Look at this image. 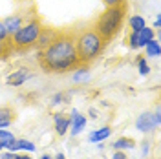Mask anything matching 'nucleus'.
Returning <instances> with one entry per match:
<instances>
[{
  "label": "nucleus",
  "mask_w": 161,
  "mask_h": 159,
  "mask_svg": "<svg viewBox=\"0 0 161 159\" xmlns=\"http://www.w3.org/2000/svg\"><path fill=\"white\" fill-rule=\"evenodd\" d=\"M37 62L46 73H66L79 66L73 30L59 31L57 37L42 50H37Z\"/></svg>",
  "instance_id": "nucleus-1"
},
{
  "label": "nucleus",
  "mask_w": 161,
  "mask_h": 159,
  "mask_svg": "<svg viewBox=\"0 0 161 159\" xmlns=\"http://www.w3.org/2000/svg\"><path fill=\"white\" fill-rule=\"evenodd\" d=\"M75 37V50L80 64H92L104 53L108 42L95 31L93 26H82L73 31Z\"/></svg>",
  "instance_id": "nucleus-2"
},
{
  "label": "nucleus",
  "mask_w": 161,
  "mask_h": 159,
  "mask_svg": "<svg viewBox=\"0 0 161 159\" xmlns=\"http://www.w3.org/2000/svg\"><path fill=\"white\" fill-rule=\"evenodd\" d=\"M126 15H128V4L104 8V11L95 19V22L92 26L106 42H110L121 33L123 26H125V20H126Z\"/></svg>",
  "instance_id": "nucleus-3"
},
{
  "label": "nucleus",
  "mask_w": 161,
  "mask_h": 159,
  "mask_svg": "<svg viewBox=\"0 0 161 159\" xmlns=\"http://www.w3.org/2000/svg\"><path fill=\"white\" fill-rule=\"evenodd\" d=\"M42 20H40L39 15H31L30 19L26 20L19 30L15 31L9 37L11 46H13V51L15 53H24V51H30L35 42L39 39V33L42 30Z\"/></svg>",
  "instance_id": "nucleus-4"
},
{
  "label": "nucleus",
  "mask_w": 161,
  "mask_h": 159,
  "mask_svg": "<svg viewBox=\"0 0 161 159\" xmlns=\"http://www.w3.org/2000/svg\"><path fill=\"white\" fill-rule=\"evenodd\" d=\"M30 79H33L31 68H28V66H19V68H15V70L8 75L6 84H8V86H13V88H19L22 84H26Z\"/></svg>",
  "instance_id": "nucleus-5"
},
{
  "label": "nucleus",
  "mask_w": 161,
  "mask_h": 159,
  "mask_svg": "<svg viewBox=\"0 0 161 159\" xmlns=\"http://www.w3.org/2000/svg\"><path fill=\"white\" fill-rule=\"evenodd\" d=\"M31 15H26L24 11H17V13H13V15H8L6 19H2L4 20V26H6V31H8V35H13L15 31L19 30L20 26L26 22V20L30 19Z\"/></svg>",
  "instance_id": "nucleus-6"
},
{
  "label": "nucleus",
  "mask_w": 161,
  "mask_h": 159,
  "mask_svg": "<svg viewBox=\"0 0 161 159\" xmlns=\"http://www.w3.org/2000/svg\"><path fill=\"white\" fill-rule=\"evenodd\" d=\"M156 126L158 124L154 121V113L152 112H143V113H139V117L136 119V128L139 130L141 134H150Z\"/></svg>",
  "instance_id": "nucleus-7"
},
{
  "label": "nucleus",
  "mask_w": 161,
  "mask_h": 159,
  "mask_svg": "<svg viewBox=\"0 0 161 159\" xmlns=\"http://www.w3.org/2000/svg\"><path fill=\"white\" fill-rule=\"evenodd\" d=\"M84 128H86V115H82L79 110H73L70 113V130H68V132L75 137V135H79Z\"/></svg>",
  "instance_id": "nucleus-8"
},
{
  "label": "nucleus",
  "mask_w": 161,
  "mask_h": 159,
  "mask_svg": "<svg viewBox=\"0 0 161 159\" xmlns=\"http://www.w3.org/2000/svg\"><path fill=\"white\" fill-rule=\"evenodd\" d=\"M57 33H59V30H55V28L42 26V30H40V33H39V39H37V42H35L33 48H35V50H42V48H46L51 40L57 37Z\"/></svg>",
  "instance_id": "nucleus-9"
},
{
  "label": "nucleus",
  "mask_w": 161,
  "mask_h": 159,
  "mask_svg": "<svg viewBox=\"0 0 161 159\" xmlns=\"http://www.w3.org/2000/svg\"><path fill=\"white\" fill-rule=\"evenodd\" d=\"M92 79V73L88 64H79L75 70H71V80L75 84H82V82H88Z\"/></svg>",
  "instance_id": "nucleus-10"
},
{
  "label": "nucleus",
  "mask_w": 161,
  "mask_h": 159,
  "mask_svg": "<svg viewBox=\"0 0 161 159\" xmlns=\"http://www.w3.org/2000/svg\"><path fill=\"white\" fill-rule=\"evenodd\" d=\"M15 117H17V112L11 106H0V130L9 128L15 123Z\"/></svg>",
  "instance_id": "nucleus-11"
},
{
  "label": "nucleus",
  "mask_w": 161,
  "mask_h": 159,
  "mask_svg": "<svg viewBox=\"0 0 161 159\" xmlns=\"http://www.w3.org/2000/svg\"><path fill=\"white\" fill-rule=\"evenodd\" d=\"M53 124H55V134L62 137V135L70 130V117L64 115V113H57V115L53 117Z\"/></svg>",
  "instance_id": "nucleus-12"
},
{
  "label": "nucleus",
  "mask_w": 161,
  "mask_h": 159,
  "mask_svg": "<svg viewBox=\"0 0 161 159\" xmlns=\"http://www.w3.org/2000/svg\"><path fill=\"white\" fill-rule=\"evenodd\" d=\"M110 135H112V126L106 124V126H101V128L93 130L90 135H88V141L90 143H103L104 139H108Z\"/></svg>",
  "instance_id": "nucleus-13"
},
{
  "label": "nucleus",
  "mask_w": 161,
  "mask_h": 159,
  "mask_svg": "<svg viewBox=\"0 0 161 159\" xmlns=\"http://www.w3.org/2000/svg\"><path fill=\"white\" fill-rule=\"evenodd\" d=\"M136 35H137V46H139V50L145 48L152 39H156V31L152 30V28H148V26H145V28L141 31H137Z\"/></svg>",
  "instance_id": "nucleus-14"
},
{
  "label": "nucleus",
  "mask_w": 161,
  "mask_h": 159,
  "mask_svg": "<svg viewBox=\"0 0 161 159\" xmlns=\"http://www.w3.org/2000/svg\"><path fill=\"white\" fill-rule=\"evenodd\" d=\"M143 50H145V57H147V59H158V57L161 55V44H159V40H158V39H152L150 42L143 48Z\"/></svg>",
  "instance_id": "nucleus-15"
},
{
  "label": "nucleus",
  "mask_w": 161,
  "mask_h": 159,
  "mask_svg": "<svg viewBox=\"0 0 161 159\" xmlns=\"http://www.w3.org/2000/svg\"><path fill=\"white\" fill-rule=\"evenodd\" d=\"M35 143L28 139H15V143L11 145L9 152H20V150H26V152H35Z\"/></svg>",
  "instance_id": "nucleus-16"
},
{
  "label": "nucleus",
  "mask_w": 161,
  "mask_h": 159,
  "mask_svg": "<svg viewBox=\"0 0 161 159\" xmlns=\"http://www.w3.org/2000/svg\"><path fill=\"white\" fill-rule=\"evenodd\" d=\"M147 26V20H145V17L143 15H130V19H128V31H141L143 28Z\"/></svg>",
  "instance_id": "nucleus-17"
},
{
  "label": "nucleus",
  "mask_w": 161,
  "mask_h": 159,
  "mask_svg": "<svg viewBox=\"0 0 161 159\" xmlns=\"http://www.w3.org/2000/svg\"><path fill=\"white\" fill-rule=\"evenodd\" d=\"M15 139H17V137H15L11 132H8V128H2V130H0V146H2V148L9 150L11 145L15 143Z\"/></svg>",
  "instance_id": "nucleus-18"
},
{
  "label": "nucleus",
  "mask_w": 161,
  "mask_h": 159,
  "mask_svg": "<svg viewBox=\"0 0 161 159\" xmlns=\"http://www.w3.org/2000/svg\"><path fill=\"white\" fill-rule=\"evenodd\" d=\"M112 146L115 150H130L136 146V141L132 139V137H119V139H115L112 143Z\"/></svg>",
  "instance_id": "nucleus-19"
},
{
  "label": "nucleus",
  "mask_w": 161,
  "mask_h": 159,
  "mask_svg": "<svg viewBox=\"0 0 161 159\" xmlns=\"http://www.w3.org/2000/svg\"><path fill=\"white\" fill-rule=\"evenodd\" d=\"M136 66H137V71H139L143 77H147V75L150 73V66H148V60H147L145 55L136 57Z\"/></svg>",
  "instance_id": "nucleus-20"
},
{
  "label": "nucleus",
  "mask_w": 161,
  "mask_h": 159,
  "mask_svg": "<svg viewBox=\"0 0 161 159\" xmlns=\"http://www.w3.org/2000/svg\"><path fill=\"white\" fill-rule=\"evenodd\" d=\"M11 53H15L11 40H0V59H8Z\"/></svg>",
  "instance_id": "nucleus-21"
},
{
  "label": "nucleus",
  "mask_w": 161,
  "mask_h": 159,
  "mask_svg": "<svg viewBox=\"0 0 161 159\" xmlns=\"http://www.w3.org/2000/svg\"><path fill=\"white\" fill-rule=\"evenodd\" d=\"M66 102H68V95L66 93H57L51 99V104H66Z\"/></svg>",
  "instance_id": "nucleus-22"
},
{
  "label": "nucleus",
  "mask_w": 161,
  "mask_h": 159,
  "mask_svg": "<svg viewBox=\"0 0 161 159\" xmlns=\"http://www.w3.org/2000/svg\"><path fill=\"white\" fill-rule=\"evenodd\" d=\"M0 40H9V35L6 31V26H4V20L0 19Z\"/></svg>",
  "instance_id": "nucleus-23"
},
{
  "label": "nucleus",
  "mask_w": 161,
  "mask_h": 159,
  "mask_svg": "<svg viewBox=\"0 0 161 159\" xmlns=\"http://www.w3.org/2000/svg\"><path fill=\"white\" fill-rule=\"evenodd\" d=\"M103 4L106 8H112V6H119V4H126V0H103Z\"/></svg>",
  "instance_id": "nucleus-24"
},
{
  "label": "nucleus",
  "mask_w": 161,
  "mask_h": 159,
  "mask_svg": "<svg viewBox=\"0 0 161 159\" xmlns=\"http://www.w3.org/2000/svg\"><path fill=\"white\" fill-rule=\"evenodd\" d=\"M0 159H17V152H0Z\"/></svg>",
  "instance_id": "nucleus-25"
},
{
  "label": "nucleus",
  "mask_w": 161,
  "mask_h": 159,
  "mask_svg": "<svg viewBox=\"0 0 161 159\" xmlns=\"http://www.w3.org/2000/svg\"><path fill=\"white\" fill-rule=\"evenodd\" d=\"M152 113H154V121H156V124L159 126L161 124V110H159V106H156V110H154Z\"/></svg>",
  "instance_id": "nucleus-26"
},
{
  "label": "nucleus",
  "mask_w": 161,
  "mask_h": 159,
  "mask_svg": "<svg viewBox=\"0 0 161 159\" xmlns=\"http://www.w3.org/2000/svg\"><path fill=\"white\" fill-rule=\"evenodd\" d=\"M112 159H126L125 150H115V154H114V157H112Z\"/></svg>",
  "instance_id": "nucleus-27"
},
{
  "label": "nucleus",
  "mask_w": 161,
  "mask_h": 159,
  "mask_svg": "<svg viewBox=\"0 0 161 159\" xmlns=\"http://www.w3.org/2000/svg\"><path fill=\"white\" fill-rule=\"evenodd\" d=\"M148 152H150V143H148V141H145V143H143V156H147Z\"/></svg>",
  "instance_id": "nucleus-28"
},
{
  "label": "nucleus",
  "mask_w": 161,
  "mask_h": 159,
  "mask_svg": "<svg viewBox=\"0 0 161 159\" xmlns=\"http://www.w3.org/2000/svg\"><path fill=\"white\" fill-rule=\"evenodd\" d=\"M154 28H156V30H159L161 28V19L159 17H156V20H154Z\"/></svg>",
  "instance_id": "nucleus-29"
},
{
  "label": "nucleus",
  "mask_w": 161,
  "mask_h": 159,
  "mask_svg": "<svg viewBox=\"0 0 161 159\" xmlns=\"http://www.w3.org/2000/svg\"><path fill=\"white\" fill-rule=\"evenodd\" d=\"M17 159H33V157L28 156V154H17Z\"/></svg>",
  "instance_id": "nucleus-30"
},
{
  "label": "nucleus",
  "mask_w": 161,
  "mask_h": 159,
  "mask_svg": "<svg viewBox=\"0 0 161 159\" xmlns=\"http://www.w3.org/2000/svg\"><path fill=\"white\" fill-rule=\"evenodd\" d=\"M88 113L92 115V119H97V113H95V110H93V108H92L90 112H88Z\"/></svg>",
  "instance_id": "nucleus-31"
},
{
  "label": "nucleus",
  "mask_w": 161,
  "mask_h": 159,
  "mask_svg": "<svg viewBox=\"0 0 161 159\" xmlns=\"http://www.w3.org/2000/svg\"><path fill=\"white\" fill-rule=\"evenodd\" d=\"M53 159H66V157H64V154H57Z\"/></svg>",
  "instance_id": "nucleus-32"
},
{
  "label": "nucleus",
  "mask_w": 161,
  "mask_h": 159,
  "mask_svg": "<svg viewBox=\"0 0 161 159\" xmlns=\"http://www.w3.org/2000/svg\"><path fill=\"white\" fill-rule=\"evenodd\" d=\"M40 159H53L51 156H48V154H44V156H40Z\"/></svg>",
  "instance_id": "nucleus-33"
},
{
  "label": "nucleus",
  "mask_w": 161,
  "mask_h": 159,
  "mask_svg": "<svg viewBox=\"0 0 161 159\" xmlns=\"http://www.w3.org/2000/svg\"><path fill=\"white\" fill-rule=\"evenodd\" d=\"M0 152H2V146H0Z\"/></svg>",
  "instance_id": "nucleus-34"
}]
</instances>
